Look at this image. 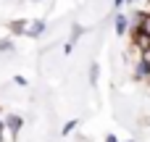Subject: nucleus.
I'll return each mask as SVG.
<instances>
[{
    "label": "nucleus",
    "instance_id": "obj_1",
    "mask_svg": "<svg viewBox=\"0 0 150 142\" xmlns=\"http://www.w3.org/2000/svg\"><path fill=\"white\" fill-rule=\"evenodd\" d=\"M129 61L137 79L150 84V0L134 11L129 26Z\"/></svg>",
    "mask_w": 150,
    "mask_h": 142
}]
</instances>
